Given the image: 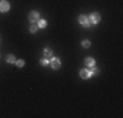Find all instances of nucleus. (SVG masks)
I'll list each match as a JSON object with an SVG mask.
<instances>
[{
  "mask_svg": "<svg viewBox=\"0 0 123 118\" xmlns=\"http://www.w3.org/2000/svg\"><path fill=\"white\" fill-rule=\"evenodd\" d=\"M85 64L89 68H92V67H94L96 66V60H94V58H92V57H86L85 58Z\"/></svg>",
  "mask_w": 123,
  "mask_h": 118,
  "instance_id": "0eeeda50",
  "label": "nucleus"
},
{
  "mask_svg": "<svg viewBox=\"0 0 123 118\" xmlns=\"http://www.w3.org/2000/svg\"><path fill=\"white\" fill-rule=\"evenodd\" d=\"M37 25H38V29H45L46 28V25H47V22H46V20H38V24H37Z\"/></svg>",
  "mask_w": 123,
  "mask_h": 118,
  "instance_id": "1a4fd4ad",
  "label": "nucleus"
},
{
  "mask_svg": "<svg viewBox=\"0 0 123 118\" xmlns=\"http://www.w3.org/2000/svg\"><path fill=\"white\" fill-rule=\"evenodd\" d=\"M37 30H38V25L37 24H31L30 28H29V32L30 33H37Z\"/></svg>",
  "mask_w": 123,
  "mask_h": 118,
  "instance_id": "9b49d317",
  "label": "nucleus"
},
{
  "mask_svg": "<svg viewBox=\"0 0 123 118\" xmlns=\"http://www.w3.org/2000/svg\"><path fill=\"white\" fill-rule=\"evenodd\" d=\"M39 63L42 64V66H47V64H50V59L43 58V59H41V60H39Z\"/></svg>",
  "mask_w": 123,
  "mask_h": 118,
  "instance_id": "2eb2a0df",
  "label": "nucleus"
},
{
  "mask_svg": "<svg viewBox=\"0 0 123 118\" xmlns=\"http://www.w3.org/2000/svg\"><path fill=\"white\" fill-rule=\"evenodd\" d=\"M80 78L81 79H89V78H92V72H90V70H88V68L80 70Z\"/></svg>",
  "mask_w": 123,
  "mask_h": 118,
  "instance_id": "423d86ee",
  "label": "nucleus"
},
{
  "mask_svg": "<svg viewBox=\"0 0 123 118\" xmlns=\"http://www.w3.org/2000/svg\"><path fill=\"white\" fill-rule=\"evenodd\" d=\"M5 60H7V63H14V62H16V58H14V55H12V54H8L7 57H5Z\"/></svg>",
  "mask_w": 123,
  "mask_h": 118,
  "instance_id": "9d476101",
  "label": "nucleus"
},
{
  "mask_svg": "<svg viewBox=\"0 0 123 118\" xmlns=\"http://www.w3.org/2000/svg\"><path fill=\"white\" fill-rule=\"evenodd\" d=\"M88 19H89V21H90L92 25H97V24L101 21V14H99L98 12H93V13L89 14Z\"/></svg>",
  "mask_w": 123,
  "mask_h": 118,
  "instance_id": "f257e3e1",
  "label": "nucleus"
},
{
  "mask_svg": "<svg viewBox=\"0 0 123 118\" xmlns=\"http://www.w3.org/2000/svg\"><path fill=\"white\" fill-rule=\"evenodd\" d=\"M90 72H92V76H93V75L96 76V75H98V73H99V68H98V67H96V66H94V67H92V70H90Z\"/></svg>",
  "mask_w": 123,
  "mask_h": 118,
  "instance_id": "4468645a",
  "label": "nucleus"
},
{
  "mask_svg": "<svg viewBox=\"0 0 123 118\" xmlns=\"http://www.w3.org/2000/svg\"><path fill=\"white\" fill-rule=\"evenodd\" d=\"M38 20H39V12L31 11L30 13H29V21L31 24H36V22H38Z\"/></svg>",
  "mask_w": 123,
  "mask_h": 118,
  "instance_id": "7ed1b4c3",
  "label": "nucleus"
},
{
  "mask_svg": "<svg viewBox=\"0 0 123 118\" xmlns=\"http://www.w3.org/2000/svg\"><path fill=\"white\" fill-rule=\"evenodd\" d=\"M81 46H83L84 49H89V47H90V41H88V39L81 41Z\"/></svg>",
  "mask_w": 123,
  "mask_h": 118,
  "instance_id": "f8f14e48",
  "label": "nucleus"
},
{
  "mask_svg": "<svg viewBox=\"0 0 123 118\" xmlns=\"http://www.w3.org/2000/svg\"><path fill=\"white\" fill-rule=\"evenodd\" d=\"M50 64H51L52 70H59L60 66H62L60 59H59V58H55V57H52L51 59H50Z\"/></svg>",
  "mask_w": 123,
  "mask_h": 118,
  "instance_id": "20e7f679",
  "label": "nucleus"
},
{
  "mask_svg": "<svg viewBox=\"0 0 123 118\" xmlns=\"http://www.w3.org/2000/svg\"><path fill=\"white\" fill-rule=\"evenodd\" d=\"M79 24H80V25H83V26H85V28L92 26V24H90L88 16H85V14H80V16H79Z\"/></svg>",
  "mask_w": 123,
  "mask_h": 118,
  "instance_id": "f03ea898",
  "label": "nucleus"
},
{
  "mask_svg": "<svg viewBox=\"0 0 123 118\" xmlns=\"http://www.w3.org/2000/svg\"><path fill=\"white\" fill-rule=\"evenodd\" d=\"M14 64H16L17 67H20V68H21V67L25 66V60H24V59H20V60H16V62H14Z\"/></svg>",
  "mask_w": 123,
  "mask_h": 118,
  "instance_id": "ddd939ff",
  "label": "nucleus"
},
{
  "mask_svg": "<svg viewBox=\"0 0 123 118\" xmlns=\"http://www.w3.org/2000/svg\"><path fill=\"white\" fill-rule=\"evenodd\" d=\"M11 8L9 3L7 1V0H1L0 1V12H3V13H5V12H8Z\"/></svg>",
  "mask_w": 123,
  "mask_h": 118,
  "instance_id": "39448f33",
  "label": "nucleus"
},
{
  "mask_svg": "<svg viewBox=\"0 0 123 118\" xmlns=\"http://www.w3.org/2000/svg\"><path fill=\"white\" fill-rule=\"evenodd\" d=\"M43 51H45V57L47 58V59H51L52 58V50L50 49V47H45V50H43Z\"/></svg>",
  "mask_w": 123,
  "mask_h": 118,
  "instance_id": "6e6552de",
  "label": "nucleus"
}]
</instances>
